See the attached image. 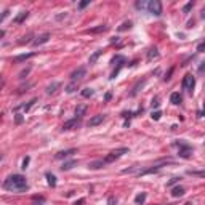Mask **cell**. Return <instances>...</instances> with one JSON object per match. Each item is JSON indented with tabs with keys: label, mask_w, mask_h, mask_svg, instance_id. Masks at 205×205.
<instances>
[{
	"label": "cell",
	"mask_w": 205,
	"mask_h": 205,
	"mask_svg": "<svg viewBox=\"0 0 205 205\" xmlns=\"http://www.w3.org/2000/svg\"><path fill=\"white\" fill-rule=\"evenodd\" d=\"M184 205H192V204H189V202H188V204H184Z\"/></svg>",
	"instance_id": "cell-46"
},
{
	"label": "cell",
	"mask_w": 205,
	"mask_h": 205,
	"mask_svg": "<svg viewBox=\"0 0 205 205\" xmlns=\"http://www.w3.org/2000/svg\"><path fill=\"white\" fill-rule=\"evenodd\" d=\"M47 180H48V184L51 186V188H55V186H56V178H55V175H51V173H47Z\"/></svg>",
	"instance_id": "cell-25"
},
{
	"label": "cell",
	"mask_w": 205,
	"mask_h": 205,
	"mask_svg": "<svg viewBox=\"0 0 205 205\" xmlns=\"http://www.w3.org/2000/svg\"><path fill=\"white\" fill-rule=\"evenodd\" d=\"M35 53H26V55H18V56H15V61L16 63H21V61H26V59H29V58H32Z\"/></svg>",
	"instance_id": "cell-14"
},
{
	"label": "cell",
	"mask_w": 205,
	"mask_h": 205,
	"mask_svg": "<svg viewBox=\"0 0 205 205\" xmlns=\"http://www.w3.org/2000/svg\"><path fill=\"white\" fill-rule=\"evenodd\" d=\"M144 83H146V80H143V82H138V83H136V87H135V88H133V91H132V96H135V95L138 93V90H140V87H143Z\"/></svg>",
	"instance_id": "cell-28"
},
{
	"label": "cell",
	"mask_w": 205,
	"mask_h": 205,
	"mask_svg": "<svg viewBox=\"0 0 205 205\" xmlns=\"http://www.w3.org/2000/svg\"><path fill=\"white\" fill-rule=\"evenodd\" d=\"M3 188L7 191H16V192H21V191H26L27 189V180H26L23 175H11L5 180Z\"/></svg>",
	"instance_id": "cell-1"
},
{
	"label": "cell",
	"mask_w": 205,
	"mask_h": 205,
	"mask_svg": "<svg viewBox=\"0 0 205 205\" xmlns=\"http://www.w3.org/2000/svg\"><path fill=\"white\" fill-rule=\"evenodd\" d=\"M21 122H23V116L18 114V116H16V124H21Z\"/></svg>",
	"instance_id": "cell-39"
},
{
	"label": "cell",
	"mask_w": 205,
	"mask_h": 205,
	"mask_svg": "<svg viewBox=\"0 0 205 205\" xmlns=\"http://www.w3.org/2000/svg\"><path fill=\"white\" fill-rule=\"evenodd\" d=\"M72 154H75V149H67V151H61V152H58L55 157H56V159H66V157L72 156Z\"/></svg>",
	"instance_id": "cell-10"
},
{
	"label": "cell",
	"mask_w": 205,
	"mask_h": 205,
	"mask_svg": "<svg viewBox=\"0 0 205 205\" xmlns=\"http://www.w3.org/2000/svg\"><path fill=\"white\" fill-rule=\"evenodd\" d=\"M77 125H79V119H72V120H67L64 125H63V130H72V128H75Z\"/></svg>",
	"instance_id": "cell-9"
},
{
	"label": "cell",
	"mask_w": 205,
	"mask_h": 205,
	"mask_svg": "<svg viewBox=\"0 0 205 205\" xmlns=\"http://www.w3.org/2000/svg\"><path fill=\"white\" fill-rule=\"evenodd\" d=\"M85 72H87V69L82 66V67H79V69H75L72 74H71V79H72V82H79L82 79V77L85 75Z\"/></svg>",
	"instance_id": "cell-6"
},
{
	"label": "cell",
	"mask_w": 205,
	"mask_h": 205,
	"mask_svg": "<svg viewBox=\"0 0 205 205\" xmlns=\"http://www.w3.org/2000/svg\"><path fill=\"white\" fill-rule=\"evenodd\" d=\"M104 160H95V162H90L88 164V168H91V170H98V168H101V167H104Z\"/></svg>",
	"instance_id": "cell-13"
},
{
	"label": "cell",
	"mask_w": 205,
	"mask_h": 205,
	"mask_svg": "<svg viewBox=\"0 0 205 205\" xmlns=\"http://www.w3.org/2000/svg\"><path fill=\"white\" fill-rule=\"evenodd\" d=\"M101 55H103V50H98V51H95V53L91 55V56H90L88 63H90V64H95V63H96V59L101 56Z\"/></svg>",
	"instance_id": "cell-20"
},
{
	"label": "cell",
	"mask_w": 205,
	"mask_h": 205,
	"mask_svg": "<svg viewBox=\"0 0 205 205\" xmlns=\"http://www.w3.org/2000/svg\"><path fill=\"white\" fill-rule=\"evenodd\" d=\"M136 8H148V3L146 2H136Z\"/></svg>",
	"instance_id": "cell-34"
},
{
	"label": "cell",
	"mask_w": 205,
	"mask_h": 205,
	"mask_svg": "<svg viewBox=\"0 0 205 205\" xmlns=\"http://www.w3.org/2000/svg\"><path fill=\"white\" fill-rule=\"evenodd\" d=\"M35 103H37V98H34V99H31V101H29V103H27L26 106H23V109H24L26 112H27V111H29L31 108H32V106L35 104Z\"/></svg>",
	"instance_id": "cell-27"
},
{
	"label": "cell",
	"mask_w": 205,
	"mask_h": 205,
	"mask_svg": "<svg viewBox=\"0 0 205 205\" xmlns=\"http://www.w3.org/2000/svg\"><path fill=\"white\" fill-rule=\"evenodd\" d=\"M160 116H162V112H160V111H154V112H152V116H151V117H152L154 120H159V119H160Z\"/></svg>",
	"instance_id": "cell-31"
},
{
	"label": "cell",
	"mask_w": 205,
	"mask_h": 205,
	"mask_svg": "<svg viewBox=\"0 0 205 205\" xmlns=\"http://www.w3.org/2000/svg\"><path fill=\"white\" fill-rule=\"evenodd\" d=\"M172 194H173V197H181V196H184V188H181V186H176V188H173Z\"/></svg>",
	"instance_id": "cell-19"
},
{
	"label": "cell",
	"mask_w": 205,
	"mask_h": 205,
	"mask_svg": "<svg viewBox=\"0 0 205 205\" xmlns=\"http://www.w3.org/2000/svg\"><path fill=\"white\" fill-rule=\"evenodd\" d=\"M148 10L152 13V15H156V16H160L162 15V3L159 0H152V2L148 3Z\"/></svg>",
	"instance_id": "cell-3"
},
{
	"label": "cell",
	"mask_w": 205,
	"mask_h": 205,
	"mask_svg": "<svg viewBox=\"0 0 205 205\" xmlns=\"http://www.w3.org/2000/svg\"><path fill=\"white\" fill-rule=\"evenodd\" d=\"M144 200H146V192H141V194H138V196L135 197V202H136L138 205H143Z\"/></svg>",
	"instance_id": "cell-24"
},
{
	"label": "cell",
	"mask_w": 205,
	"mask_h": 205,
	"mask_svg": "<svg viewBox=\"0 0 205 205\" xmlns=\"http://www.w3.org/2000/svg\"><path fill=\"white\" fill-rule=\"evenodd\" d=\"M170 101H172V104H180L181 101H183V98H181V95L178 91H175V93H172V96H170Z\"/></svg>",
	"instance_id": "cell-12"
},
{
	"label": "cell",
	"mask_w": 205,
	"mask_h": 205,
	"mask_svg": "<svg viewBox=\"0 0 205 205\" xmlns=\"http://www.w3.org/2000/svg\"><path fill=\"white\" fill-rule=\"evenodd\" d=\"M87 5H90V0H83V2H80V3H79V8L83 10L85 7H87Z\"/></svg>",
	"instance_id": "cell-35"
},
{
	"label": "cell",
	"mask_w": 205,
	"mask_h": 205,
	"mask_svg": "<svg viewBox=\"0 0 205 205\" xmlns=\"http://www.w3.org/2000/svg\"><path fill=\"white\" fill-rule=\"evenodd\" d=\"M5 35V32H3V31H0V37H3Z\"/></svg>",
	"instance_id": "cell-45"
},
{
	"label": "cell",
	"mask_w": 205,
	"mask_h": 205,
	"mask_svg": "<svg viewBox=\"0 0 205 205\" xmlns=\"http://www.w3.org/2000/svg\"><path fill=\"white\" fill-rule=\"evenodd\" d=\"M8 15H10V10H5V11L2 13V15H0V23H2V21H3L5 18L8 16Z\"/></svg>",
	"instance_id": "cell-36"
},
{
	"label": "cell",
	"mask_w": 205,
	"mask_h": 205,
	"mask_svg": "<svg viewBox=\"0 0 205 205\" xmlns=\"http://www.w3.org/2000/svg\"><path fill=\"white\" fill-rule=\"evenodd\" d=\"M108 205H117V199H116L114 196H111V197L108 199Z\"/></svg>",
	"instance_id": "cell-32"
},
{
	"label": "cell",
	"mask_w": 205,
	"mask_h": 205,
	"mask_svg": "<svg viewBox=\"0 0 205 205\" xmlns=\"http://www.w3.org/2000/svg\"><path fill=\"white\" fill-rule=\"evenodd\" d=\"M162 167L160 165H154V167H151V168H146V170H141L138 175H149V173H154V172H157V170H160Z\"/></svg>",
	"instance_id": "cell-15"
},
{
	"label": "cell",
	"mask_w": 205,
	"mask_h": 205,
	"mask_svg": "<svg viewBox=\"0 0 205 205\" xmlns=\"http://www.w3.org/2000/svg\"><path fill=\"white\" fill-rule=\"evenodd\" d=\"M104 31H108V26L101 24V26H98V27H93V29H90L88 32H91V34H98V32H104Z\"/></svg>",
	"instance_id": "cell-22"
},
{
	"label": "cell",
	"mask_w": 205,
	"mask_h": 205,
	"mask_svg": "<svg viewBox=\"0 0 205 205\" xmlns=\"http://www.w3.org/2000/svg\"><path fill=\"white\" fill-rule=\"evenodd\" d=\"M29 160H31V159H29V157H26L24 160H23V168H27V165H29Z\"/></svg>",
	"instance_id": "cell-37"
},
{
	"label": "cell",
	"mask_w": 205,
	"mask_h": 205,
	"mask_svg": "<svg viewBox=\"0 0 205 205\" xmlns=\"http://www.w3.org/2000/svg\"><path fill=\"white\" fill-rule=\"evenodd\" d=\"M83 202H85V199H79V200L75 202V205H82V204H83Z\"/></svg>",
	"instance_id": "cell-42"
},
{
	"label": "cell",
	"mask_w": 205,
	"mask_h": 205,
	"mask_svg": "<svg viewBox=\"0 0 205 205\" xmlns=\"http://www.w3.org/2000/svg\"><path fill=\"white\" fill-rule=\"evenodd\" d=\"M59 87H61L59 82H53L51 85H48V87H47V95H53V93L59 88Z\"/></svg>",
	"instance_id": "cell-11"
},
{
	"label": "cell",
	"mask_w": 205,
	"mask_h": 205,
	"mask_svg": "<svg viewBox=\"0 0 205 205\" xmlns=\"http://www.w3.org/2000/svg\"><path fill=\"white\" fill-rule=\"evenodd\" d=\"M157 58H159V51H157V48H151L148 51V61L157 59Z\"/></svg>",
	"instance_id": "cell-18"
},
{
	"label": "cell",
	"mask_w": 205,
	"mask_h": 205,
	"mask_svg": "<svg viewBox=\"0 0 205 205\" xmlns=\"http://www.w3.org/2000/svg\"><path fill=\"white\" fill-rule=\"evenodd\" d=\"M75 164H77V160H69V162H64V164H63V167H61V170H63V172H64V170H71Z\"/></svg>",
	"instance_id": "cell-23"
},
{
	"label": "cell",
	"mask_w": 205,
	"mask_h": 205,
	"mask_svg": "<svg viewBox=\"0 0 205 205\" xmlns=\"http://www.w3.org/2000/svg\"><path fill=\"white\" fill-rule=\"evenodd\" d=\"M87 112V104H82V106H77V109H75V117L77 119H80L83 114Z\"/></svg>",
	"instance_id": "cell-16"
},
{
	"label": "cell",
	"mask_w": 205,
	"mask_h": 205,
	"mask_svg": "<svg viewBox=\"0 0 205 205\" xmlns=\"http://www.w3.org/2000/svg\"><path fill=\"white\" fill-rule=\"evenodd\" d=\"M194 87H196V79L191 74H186L184 79H183V88H186L188 91H192Z\"/></svg>",
	"instance_id": "cell-4"
},
{
	"label": "cell",
	"mask_w": 205,
	"mask_h": 205,
	"mask_svg": "<svg viewBox=\"0 0 205 205\" xmlns=\"http://www.w3.org/2000/svg\"><path fill=\"white\" fill-rule=\"evenodd\" d=\"M27 16H29V11H21L19 15L15 18V23H16V24H21V23H23V21H24Z\"/></svg>",
	"instance_id": "cell-17"
},
{
	"label": "cell",
	"mask_w": 205,
	"mask_h": 205,
	"mask_svg": "<svg viewBox=\"0 0 205 205\" xmlns=\"http://www.w3.org/2000/svg\"><path fill=\"white\" fill-rule=\"evenodd\" d=\"M116 42H119V37H112L111 39V43H116Z\"/></svg>",
	"instance_id": "cell-43"
},
{
	"label": "cell",
	"mask_w": 205,
	"mask_h": 205,
	"mask_svg": "<svg viewBox=\"0 0 205 205\" xmlns=\"http://www.w3.org/2000/svg\"><path fill=\"white\" fill-rule=\"evenodd\" d=\"M180 180H181L180 176H175V178H172V180H170L168 183H167V186H172V184H175V183H178Z\"/></svg>",
	"instance_id": "cell-33"
},
{
	"label": "cell",
	"mask_w": 205,
	"mask_h": 205,
	"mask_svg": "<svg viewBox=\"0 0 205 205\" xmlns=\"http://www.w3.org/2000/svg\"><path fill=\"white\" fill-rule=\"evenodd\" d=\"M130 27H132V21H125L124 24L119 27V31H127V29H130Z\"/></svg>",
	"instance_id": "cell-29"
},
{
	"label": "cell",
	"mask_w": 205,
	"mask_h": 205,
	"mask_svg": "<svg viewBox=\"0 0 205 205\" xmlns=\"http://www.w3.org/2000/svg\"><path fill=\"white\" fill-rule=\"evenodd\" d=\"M93 93L95 91H93L91 88H83L82 90V96L83 98H90V96H93Z\"/></svg>",
	"instance_id": "cell-26"
},
{
	"label": "cell",
	"mask_w": 205,
	"mask_h": 205,
	"mask_svg": "<svg viewBox=\"0 0 205 205\" xmlns=\"http://www.w3.org/2000/svg\"><path fill=\"white\" fill-rule=\"evenodd\" d=\"M111 96H112V95H111V93H106V101H109V99H111Z\"/></svg>",
	"instance_id": "cell-44"
},
{
	"label": "cell",
	"mask_w": 205,
	"mask_h": 205,
	"mask_svg": "<svg viewBox=\"0 0 205 205\" xmlns=\"http://www.w3.org/2000/svg\"><path fill=\"white\" fill-rule=\"evenodd\" d=\"M103 120H104V116L103 114H98V116H93L91 119L88 120V127H96V125L103 124Z\"/></svg>",
	"instance_id": "cell-8"
},
{
	"label": "cell",
	"mask_w": 205,
	"mask_h": 205,
	"mask_svg": "<svg viewBox=\"0 0 205 205\" xmlns=\"http://www.w3.org/2000/svg\"><path fill=\"white\" fill-rule=\"evenodd\" d=\"M27 74H29V69H26V71H23L19 75H21V77H24V75H27Z\"/></svg>",
	"instance_id": "cell-41"
},
{
	"label": "cell",
	"mask_w": 205,
	"mask_h": 205,
	"mask_svg": "<svg viewBox=\"0 0 205 205\" xmlns=\"http://www.w3.org/2000/svg\"><path fill=\"white\" fill-rule=\"evenodd\" d=\"M77 88H79V82H71L69 85H66V91H67V93L75 91Z\"/></svg>",
	"instance_id": "cell-21"
},
{
	"label": "cell",
	"mask_w": 205,
	"mask_h": 205,
	"mask_svg": "<svg viewBox=\"0 0 205 205\" xmlns=\"http://www.w3.org/2000/svg\"><path fill=\"white\" fill-rule=\"evenodd\" d=\"M204 48H205V45L200 43V45H199V48H197V51H204Z\"/></svg>",
	"instance_id": "cell-40"
},
{
	"label": "cell",
	"mask_w": 205,
	"mask_h": 205,
	"mask_svg": "<svg viewBox=\"0 0 205 205\" xmlns=\"http://www.w3.org/2000/svg\"><path fill=\"white\" fill-rule=\"evenodd\" d=\"M192 7H194V3H192V2H189V3H186V5H184V8H183V13H189L191 10H192Z\"/></svg>",
	"instance_id": "cell-30"
},
{
	"label": "cell",
	"mask_w": 205,
	"mask_h": 205,
	"mask_svg": "<svg viewBox=\"0 0 205 205\" xmlns=\"http://www.w3.org/2000/svg\"><path fill=\"white\" fill-rule=\"evenodd\" d=\"M128 152V148H120V149H116V151H112V152H109L108 156H106V159H103L104 160V164H111V162L117 160L119 157H122L124 154Z\"/></svg>",
	"instance_id": "cell-2"
},
{
	"label": "cell",
	"mask_w": 205,
	"mask_h": 205,
	"mask_svg": "<svg viewBox=\"0 0 205 205\" xmlns=\"http://www.w3.org/2000/svg\"><path fill=\"white\" fill-rule=\"evenodd\" d=\"M50 40V34L48 32H45V34H42V35H39L35 39V40L32 42V45L34 47H39V45H43V43H47V42Z\"/></svg>",
	"instance_id": "cell-7"
},
{
	"label": "cell",
	"mask_w": 205,
	"mask_h": 205,
	"mask_svg": "<svg viewBox=\"0 0 205 205\" xmlns=\"http://www.w3.org/2000/svg\"><path fill=\"white\" fill-rule=\"evenodd\" d=\"M37 205H39V204H37Z\"/></svg>",
	"instance_id": "cell-48"
},
{
	"label": "cell",
	"mask_w": 205,
	"mask_h": 205,
	"mask_svg": "<svg viewBox=\"0 0 205 205\" xmlns=\"http://www.w3.org/2000/svg\"><path fill=\"white\" fill-rule=\"evenodd\" d=\"M178 148H180V157H184V159H189L191 157V154H192V148L188 144H184V143H178Z\"/></svg>",
	"instance_id": "cell-5"
},
{
	"label": "cell",
	"mask_w": 205,
	"mask_h": 205,
	"mask_svg": "<svg viewBox=\"0 0 205 205\" xmlns=\"http://www.w3.org/2000/svg\"><path fill=\"white\" fill-rule=\"evenodd\" d=\"M159 104H160V103H159V99H152V108H159Z\"/></svg>",
	"instance_id": "cell-38"
},
{
	"label": "cell",
	"mask_w": 205,
	"mask_h": 205,
	"mask_svg": "<svg viewBox=\"0 0 205 205\" xmlns=\"http://www.w3.org/2000/svg\"><path fill=\"white\" fill-rule=\"evenodd\" d=\"M0 160H2V154H0Z\"/></svg>",
	"instance_id": "cell-47"
}]
</instances>
